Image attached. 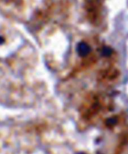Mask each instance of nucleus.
Wrapping results in <instances>:
<instances>
[{
  "label": "nucleus",
  "mask_w": 128,
  "mask_h": 154,
  "mask_svg": "<svg viewBox=\"0 0 128 154\" xmlns=\"http://www.w3.org/2000/svg\"><path fill=\"white\" fill-rule=\"evenodd\" d=\"M8 1H9L10 2H16V1H18L20 0H8Z\"/></svg>",
  "instance_id": "f257e3e1"
}]
</instances>
